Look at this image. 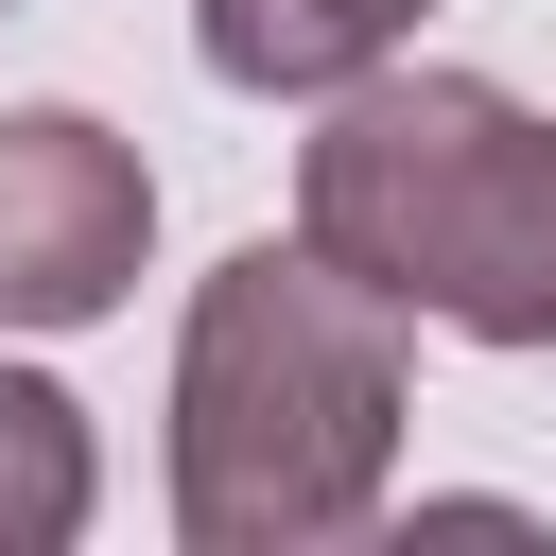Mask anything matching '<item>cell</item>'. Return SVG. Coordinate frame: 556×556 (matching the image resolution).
Returning a JSON list of instances; mask_svg holds the SVG:
<instances>
[{
    "instance_id": "obj_1",
    "label": "cell",
    "mask_w": 556,
    "mask_h": 556,
    "mask_svg": "<svg viewBox=\"0 0 556 556\" xmlns=\"http://www.w3.org/2000/svg\"><path fill=\"white\" fill-rule=\"evenodd\" d=\"M400 295H365L313 226L243 243L174 330V539L191 556H313L400 486Z\"/></svg>"
},
{
    "instance_id": "obj_2",
    "label": "cell",
    "mask_w": 556,
    "mask_h": 556,
    "mask_svg": "<svg viewBox=\"0 0 556 556\" xmlns=\"http://www.w3.org/2000/svg\"><path fill=\"white\" fill-rule=\"evenodd\" d=\"M295 226L365 295H400L469 348H556V122L504 104L486 70L330 87V122L295 156Z\"/></svg>"
},
{
    "instance_id": "obj_3",
    "label": "cell",
    "mask_w": 556,
    "mask_h": 556,
    "mask_svg": "<svg viewBox=\"0 0 556 556\" xmlns=\"http://www.w3.org/2000/svg\"><path fill=\"white\" fill-rule=\"evenodd\" d=\"M139 243H156L139 139H104L87 104H17V122H0V330H87V313H122Z\"/></svg>"
},
{
    "instance_id": "obj_4",
    "label": "cell",
    "mask_w": 556,
    "mask_h": 556,
    "mask_svg": "<svg viewBox=\"0 0 556 556\" xmlns=\"http://www.w3.org/2000/svg\"><path fill=\"white\" fill-rule=\"evenodd\" d=\"M417 17H434V0H191V52H208L226 87H261V104H278V87L313 104V87H365Z\"/></svg>"
},
{
    "instance_id": "obj_5",
    "label": "cell",
    "mask_w": 556,
    "mask_h": 556,
    "mask_svg": "<svg viewBox=\"0 0 556 556\" xmlns=\"http://www.w3.org/2000/svg\"><path fill=\"white\" fill-rule=\"evenodd\" d=\"M87 417L52 400V382H0V556H52V539H87Z\"/></svg>"
}]
</instances>
